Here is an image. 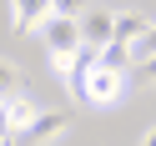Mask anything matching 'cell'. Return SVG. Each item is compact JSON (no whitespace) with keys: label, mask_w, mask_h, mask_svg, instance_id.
Instances as JSON below:
<instances>
[{"label":"cell","mask_w":156,"mask_h":146,"mask_svg":"<svg viewBox=\"0 0 156 146\" xmlns=\"http://www.w3.org/2000/svg\"><path fill=\"white\" fill-rule=\"evenodd\" d=\"M41 41H45V51H81V45H86L81 15H61V10H55L51 20L41 25Z\"/></svg>","instance_id":"obj_1"},{"label":"cell","mask_w":156,"mask_h":146,"mask_svg":"<svg viewBox=\"0 0 156 146\" xmlns=\"http://www.w3.org/2000/svg\"><path fill=\"white\" fill-rule=\"evenodd\" d=\"M126 76H131V71H116V66H96V71H91V86H86V101H91V106H116V101H121V91H126Z\"/></svg>","instance_id":"obj_2"},{"label":"cell","mask_w":156,"mask_h":146,"mask_svg":"<svg viewBox=\"0 0 156 146\" xmlns=\"http://www.w3.org/2000/svg\"><path fill=\"white\" fill-rule=\"evenodd\" d=\"M71 131V111H41L30 126H25V146H51Z\"/></svg>","instance_id":"obj_3"},{"label":"cell","mask_w":156,"mask_h":146,"mask_svg":"<svg viewBox=\"0 0 156 146\" xmlns=\"http://www.w3.org/2000/svg\"><path fill=\"white\" fill-rule=\"evenodd\" d=\"M81 35L91 51H106V45L116 41V10H101V5H91V10L81 15Z\"/></svg>","instance_id":"obj_4"},{"label":"cell","mask_w":156,"mask_h":146,"mask_svg":"<svg viewBox=\"0 0 156 146\" xmlns=\"http://www.w3.org/2000/svg\"><path fill=\"white\" fill-rule=\"evenodd\" d=\"M55 15V0H10V30H41Z\"/></svg>","instance_id":"obj_5"},{"label":"cell","mask_w":156,"mask_h":146,"mask_svg":"<svg viewBox=\"0 0 156 146\" xmlns=\"http://www.w3.org/2000/svg\"><path fill=\"white\" fill-rule=\"evenodd\" d=\"M146 30H151V15H141V10H116V41L141 45Z\"/></svg>","instance_id":"obj_6"},{"label":"cell","mask_w":156,"mask_h":146,"mask_svg":"<svg viewBox=\"0 0 156 146\" xmlns=\"http://www.w3.org/2000/svg\"><path fill=\"white\" fill-rule=\"evenodd\" d=\"M0 106H5V126H15V131H25V126L41 116V111L30 106V96H25V91H5V101H0Z\"/></svg>","instance_id":"obj_7"},{"label":"cell","mask_w":156,"mask_h":146,"mask_svg":"<svg viewBox=\"0 0 156 146\" xmlns=\"http://www.w3.org/2000/svg\"><path fill=\"white\" fill-rule=\"evenodd\" d=\"M101 61H106V66H116V71H131V66H136V45H126V41H111V45L101 51Z\"/></svg>","instance_id":"obj_8"},{"label":"cell","mask_w":156,"mask_h":146,"mask_svg":"<svg viewBox=\"0 0 156 146\" xmlns=\"http://www.w3.org/2000/svg\"><path fill=\"white\" fill-rule=\"evenodd\" d=\"M131 76H136V86H156V55H141L131 66Z\"/></svg>","instance_id":"obj_9"},{"label":"cell","mask_w":156,"mask_h":146,"mask_svg":"<svg viewBox=\"0 0 156 146\" xmlns=\"http://www.w3.org/2000/svg\"><path fill=\"white\" fill-rule=\"evenodd\" d=\"M55 10H61V15H86L91 0H55Z\"/></svg>","instance_id":"obj_10"},{"label":"cell","mask_w":156,"mask_h":146,"mask_svg":"<svg viewBox=\"0 0 156 146\" xmlns=\"http://www.w3.org/2000/svg\"><path fill=\"white\" fill-rule=\"evenodd\" d=\"M0 86H5V91H20V71H15V66H10V61L0 66Z\"/></svg>","instance_id":"obj_11"},{"label":"cell","mask_w":156,"mask_h":146,"mask_svg":"<svg viewBox=\"0 0 156 146\" xmlns=\"http://www.w3.org/2000/svg\"><path fill=\"white\" fill-rule=\"evenodd\" d=\"M141 55H156V20H151V30H146V41L136 45V61H141Z\"/></svg>","instance_id":"obj_12"},{"label":"cell","mask_w":156,"mask_h":146,"mask_svg":"<svg viewBox=\"0 0 156 146\" xmlns=\"http://www.w3.org/2000/svg\"><path fill=\"white\" fill-rule=\"evenodd\" d=\"M141 146H156V126H151V131H146V136H141Z\"/></svg>","instance_id":"obj_13"}]
</instances>
